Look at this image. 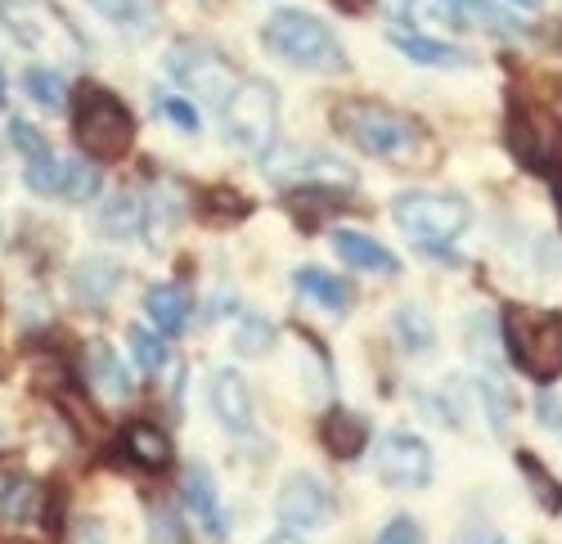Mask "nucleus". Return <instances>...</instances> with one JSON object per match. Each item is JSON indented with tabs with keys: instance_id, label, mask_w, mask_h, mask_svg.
I'll return each mask as SVG.
<instances>
[{
	"instance_id": "14",
	"label": "nucleus",
	"mask_w": 562,
	"mask_h": 544,
	"mask_svg": "<svg viewBox=\"0 0 562 544\" xmlns=\"http://www.w3.org/2000/svg\"><path fill=\"white\" fill-rule=\"evenodd\" d=\"M122 288V265L113 257H86L72 270V297L86 310H104L113 302V293Z\"/></svg>"
},
{
	"instance_id": "5",
	"label": "nucleus",
	"mask_w": 562,
	"mask_h": 544,
	"mask_svg": "<svg viewBox=\"0 0 562 544\" xmlns=\"http://www.w3.org/2000/svg\"><path fill=\"white\" fill-rule=\"evenodd\" d=\"M392 216L396 225L418 239V243H454L468 225H473V207L459 194H428V190H409V194H396L392 203Z\"/></svg>"
},
{
	"instance_id": "25",
	"label": "nucleus",
	"mask_w": 562,
	"mask_h": 544,
	"mask_svg": "<svg viewBox=\"0 0 562 544\" xmlns=\"http://www.w3.org/2000/svg\"><path fill=\"white\" fill-rule=\"evenodd\" d=\"M463 347L482 370H495V360H499V320L491 310H477V315H468L463 320Z\"/></svg>"
},
{
	"instance_id": "7",
	"label": "nucleus",
	"mask_w": 562,
	"mask_h": 544,
	"mask_svg": "<svg viewBox=\"0 0 562 544\" xmlns=\"http://www.w3.org/2000/svg\"><path fill=\"white\" fill-rule=\"evenodd\" d=\"M508 145L522 167L558 171L562 167V122L540 104H518L508 117Z\"/></svg>"
},
{
	"instance_id": "20",
	"label": "nucleus",
	"mask_w": 562,
	"mask_h": 544,
	"mask_svg": "<svg viewBox=\"0 0 562 544\" xmlns=\"http://www.w3.org/2000/svg\"><path fill=\"white\" fill-rule=\"evenodd\" d=\"M293 288L311 302H319L324 310H334V315H347L351 310V288L347 280L329 275V270H319V265H302L297 275H293Z\"/></svg>"
},
{
	"instance_id": "21",
	"label": "nucleus",
	"mask_w": 562,
	"mask_h": 544,
	"mask_svg": "<svg viewBox=\"0 0 562 544\" xmlns=\"http://www.w3.org/2000/svg\"><path fill=\"white\" fill-rule=\"evenodd\" d=\"M477 396H482V415L491 423L495 437H508V423L513 415H518V396H513V387L504 383L499 370H482L477 374Z\"/></svg>"
},
{
	"instance_id": "36",
	"label": "nucleus",
	"mask_w": 562,
	"mask_h": 544,
	"mask_svg": "<svg viewBox=\"0 0 562 544\" xmlns=\"http://www.w3.org/2000/svg\"><path fill=\"white\" fill-rule=\"evenodd\" d=\"M373 544H428V535H424V526H418L414 518H392Z\"/></svg>"
},
{
	"instance_id": "24",
	"label": "nucleus",
	"mask_w": 562,
	"mask_h": 544,
	"mask_svg": "<svg viewBox=\"0 0 562 544\" xmlns=\"http://www.w3.org/2000/svg\"><path fill=\"white\" fill-rule=\"evenodd\" d=\"M184 212H190V194H184V185H176V180H158L154 185V203L145 207V220L154 225L158 235H167V230H176V225L184 220Z\"/></svg>"
},
{
	"instance_id": "34",
	"label": "nucleus",
	"mask_w": 562,
	"mask_h": 544,
	"mask_svg": "<svg viewBox=\"0 0 562 544\" xmlns=\"http://www.w3.org/2000/svg\"><path fill=\"white\" fill-rule=\"evenodd\" d=\"M10 145H14L27 162H36V158L50 154V145H45V135H41L32 122H23V117H14V122H10Z\"/></svg>"
},
{
	"instance_id": "29",
	"label": "nucleus",
	"mask_w": 562,
	"mask_h": 544,
	"mask_svg": "<svg viewBox=\"0 0 562 544\" xmlns=\"http://www.w3.org/2000/svg\"><path fill=\"white\" fill-rule=\"evenodd\" d=\"M23 90H27V100H32L36 109L59 113V109L68 104V81H64L55 68H27V72H23Z\"/></svg>"
},
{
	"instance_id": "12",
	"label": "nucleus",
	"mask_w": 562,
	"mask_h": 544,
	"mask_svg": "<svg viewBox=\"0 0 562 544\" xmlns=\"http://www.w3.org/2000/svg\"><path fill=\"white\" fill-rule=\"evenodd\" d=\"M184 509H190L194 526H199L212 544H221V540L229 535L225 505H221V486H216V477H212L207 464H190V468H184Z\"/></svg>"
},
{
	"instance_id": "15",
	"label": "nucleus",
	"mask_w": 562,
	"mask_h": 544,
	"mask_svg": "<svg viewBox=\"0 0 562 544\" xmlns=\"http://www.w3.org/2000/svg\"><path fill=\"white\" fill-rule=\"evenodd\" d=\"M81 370H86V383L95 387L100 396H131L135 383L126 374V365L117 360V351L109 342H86V355H81Z\"/></svg>"
},
{
	"instance_id": "42",
	"label": "nucleus",
	"mask_w": 562,
	"mask_h": 544,
	"mask_svg": "<svg viewBox=\"0 0 562 544\" xmlns=\"http://www.w3.org/2000/svg\"><path fill=\"white\" fill-rule=\"evenodd\" d=\"M379 10H387L392 19H401V14H409V10H414V0H379Z\"/></svg>"
},
{
	"instance_id": "17",
	"label": "nucleus",
	"mask_w": 562,
	"mask_h": 544,
	"mask_svg": "<svg viewBox=\"0 0 562 544\" xmlns=\"http://www.w3.org/2000/svg\"><path fill=\"white\" fill-rule=\"evenodd\" d=\"M392 45L409 64H424V68H468L473 64V55L459 50V45H441L432 36H418V32H405V27H392Z\"/></svg>"
},
{
	"instance_id": "19",
	"label": "nucleus",
	"mask_w": 562,
	"mask_h": 544,
	"mask_svg": "<svg viewBox=\"0 0 562 544\" xmlns=\"http://www.w3.org/2000/svg\"><path fill=\"white\" fill-rule=\"evenodd\" d=\"M319 437H324V445H329L334 460H356L360 450H369V423L351 410H334L319 423Z\"/></svg>"
},
{
	"instance_id": "9",
	"label": "nucleus",
	"mask_w": 562,
	"mask_h": 544,
	"mask_svg": "<svg viewBox=\"0 0 562 544\" xmlns=\"http://www.w3.org/2000/svg\"><path fill=\"white\" fill-rule=\"evenodd\" d=\"M167 68L184 90H194L203 104H216V109L234 95V86H239V72H234L212 45H176L167 55Z\"/></svg>"
},
{
	"instance_id": "30",
	"label": "nucleus",
	"mask_w": 562,
	"mask_h": 544,
	"mask_svg": "<svg viewBox=\"0 0 562 544\" xmlns=\"http://www.w3.org/2000/svg\"><path fill=\"white\" fill-rule=\"evenodd\" d=\"M270 347H274V325L266 320V315H244V320L234 325V351H239V355L257 360Z\"/></svg>"
},
{
	"instance_id": "11",
	"label": "nucleus",
	"mask_w": 562,
	"mask_h": 544,
	"mask_svg": "<svg viewBox=\"0 0 562 544\" xmlns=\"http://www.w3.org/2000/svg\"><path fill=\"white\" fill-rule=\"evenodd\" d=\"M274 509H279V522H284L289 531H319L334 513V495L319 477L293 473L284 486H279Z\"/></svg>"
},
{
	"instance_id": "2",
	"label": "nucleus",
	"mask_w": 562,
	"mask_h": 544,
	"mask_svg": "<svg viewBox=\"0 0 562 544\" xmlns=\"http://www.w3.org/2000/svg\"><path fill=\"white\" fill-rule=\"evenodd\" d=\"M334 126L360 154H373V158H409L418 149V140H424L405 113L373 104V100H342L334 109Z\"/></svg>"
},
{
	"instance_id": "40",
	"label": "nucleus",
	"mask_w": 562,
	"mask_h": 544,
	"mask_svg": "<svg viewBox=\"0 0 562 544\" xmlns=\"http://www.w3.org/2000/svg\"><path fill=\"white\" fill-rule=\"evenodd\" d=\"M536 419H540V428H549V432H562V396H553V392H540V400H536Z\"/></svg>"
},
{
	"instance_id": "1",
	"label": "nucleus",
	"mask_w": 562,
	"mask_h": 544,
	"mask_svg": "<svg viewBox=\"0 0 562 544\" xmlns=\"http://www.w3.org/2000/svg\"><path fill=\"white\" fill-rule=\"evenodd\" d=\"M261 45L274 59L306 68V72H342L347 68V55L334 41V32L324 27L315 14H302V10H279L261 27Z\"/></svg>"
},
{
	"instance_id": "46",
	"label": "nucleus",
	"mask_w": 562,
	"mask_h": 544,
	"mask_svg": "<svg viewBox=\"0 0 562 544\" xmlns=\"http://www.w3.org/2000/svg\"><path fill=\"white\" fill-rule=\"evenodd\" d=\"M0 544H5V540H0Z\"/></svg>"
},
{
	"instance_id": "31",
	"label": "nucleus",
	"mask_w": 562,
	"mask_h": 544,
	"mask_svg": "<svg viewBox=\"0 0 562 544\" xmlns=\"http://www.w3.org/2000/svg\"><path fill=\"white\" fill-rule=\"evenodd\" d=\"M95 190H100V171H95V162H81V158L64 162L59 199H68V203H86V199H95Z\"/></svg>"
},
{
	"instance_id": "32",
	"label": "nucleus",
	"mask_w": 562,
	"mask_h": 544,
	"mask_svg": "<svg viewBox=\"0 0 562 544\" xmlns=\"http://www.w3.org/2000/svg\"><path fill=\"white\" fill-rule=\"evenodd\" d=\"M109 23H117V27H126V32H149V5L145 0H90Z\"/></svg>"
},
{
	"instance_id": "44",
	"label": "nucleus",
	"mask_w": 562,
	"mask_h": 544,
	"mask_svg": "<svg viewBox=\"0 0 562 544\" xmlns=\"http://www.w3.org/2000/svg\"><path fill=\"white\" fill-rule=\"evenodd\" d=\"M0 100H5V72H0Z\"/></svg>"
},
{
	"instance_id": "27",
	"label": "nucleus",
	"mask_w": 562,
	"mask_h": 544,
	"mask_svg": "<svg viewBox=\"0 0 562 544\" xmlns=\"http://www.w3.org/2000/svg\"><path fill=\"white\" fill-rule=\"evenodd\" d=\"M139 225H145V203H139L135 194H113L100 212V230L109 239H135Z\"/></svg>"
},
{
	"instance_id": "16",
	"label": "nucleus",
	"mask_w": 562,
	"mask_h": 544,
	"mask_svg": "<svg viewBox=\"0 0 562 544\" xmlns=\"http://www.w3.org/2000/svg\"><path fill=\"white\" fill-rule=\"evenodd\" d=\"M334 252L347 261V265H356V270H369V275H383V280H392V275H401V261L373 239V235H360V230H338L334 235Z\"/></svg>"
},
{
	"instance_id": "45",
	"label": "nucleus",
	"mask_w": 562,
	"mask_h": 544,
	"mask_svg": "<svg viewBox=\"0 0 562 544\" xmlns=\"http://www.w3.org/2000/svg\"><path fill=\"white\" fill-rule=\"evenodd\" d=\"M518 5H544V0H518Z\"/></svg>"
},
{
	"instance_id": "13",
	"label": "nucleus",
	"mask_w": 562,
	"mask_h": 544,
	"mask_svg": "<svg viewBox=\"0 0 562 544\" xmlns=\"http://www.w3.org/2000/svg\"><path fill=\"white\" fill-rule=\"evenodd\" d=\"M207 400H212V415L225 432L234 437H248L257 415H252V392L244 383V374H234V370H216L212 374V387H207Z\"/></svg>"
},
{
	"instance_id": "38",
	"label": "nucleus",
	"mask_w": 562,
	"mask_h": 544,
	"mask_svg": "<svg viewBox=\"0 0 562 544\" xmlns=\"http://www.w3.org/2000/svg\"><path fill=\"white\" fill-rule=\"evenodd\" d=\"M450 544H508V540H504L495 526H486V522H463Z\"/></svg>"
},
{
	"instance_id": "41",
	"label": "nucleus",
	"mask_w": 562,
	"mask_h": 544,
	"mask_svg": "<svg viewBox=\"0 0 562 544\" xmlns=\"http://www.w3.org/2000/svg\"><path fill=\"white\" fill-rule=\"evenodd\" d=\"M72 544H113V540H109V531H104L100 522H90V518H86V522H77Z\"/></svg>"
},
{
	"instance_id": "43",
	"label": "nucleus",
	"mask_w": 562,
	"mask_h": 544,
	"mask_svg": "<svg viewBox=\"0 0 562 544\" xmlns=\"http://www.w3.org/2000/svg\"><path fill=\"white\" fill-rule=\"evenodd\" d=\"M266 544H302V540H297V535H289V531H284V535H270V540H266Z\"/></svg>"
},
{
	"instance_id": "28",
	"label": "nucleus",
	"mask_w": 562,
	"mask_h": 544,
	"mask_svg": "<svg viewBox=\"0 0 562 544\" xmlns=\"http://www.w3.org/2000/svg\"><path fill=\"white\" fill-rule=\"evenodd\" d=\"M513 464H518V473L527 477L531 500H536L544 513H558V509H562V486L553 481V473L531 455V450H518V455H513Z\"/></svg>"
},
{
	"instance_id": "39",
	"label": "nucleus",
	"mask_w": 562,
	"mask_h": 544,
	"mask_svg": "<svg viewBox=\"0 0 562 544\" xmlns=\"http://www.w3.org/2000/svg\"><path fill=\"white\" fill-rule=\"evenodd\" d=\"M149 544H180V522H176L167 509H154V522H149Z\"/></svg>"
},
{
	"instance_id": "26",
	"label": "nucleus",
	"mask_w": 562,
	"mask_h": 544,
	"mask_svg": "<svg viewBox=\"0 0 562 544\" xmlns=\"http://www.w3.org/2000/svg\"><path fill=\"white\" fill-rule=\"evenodd\" d=\"M392 329H396L401 347H405V351H414V355H428V351H432V342H437V329H432V320H428V310H424V306H414V302L396 306Z\"/></svg>"
},
{
	"instance_id": "33",
	"label": "nucleus",
	"mask_w": 562,
	"mask_h": 544,
	"mask_svg": "<svg viewBox=\"0 0 562 544\" xmlns=\"http://www.w3.org/2000/svg\"><path fill=\"white\" fill-rule=\"evenodd\" d=\"M126 347H131V355H135V365L145 370V374H158L162 365H167V342L158 338V333H149V329H126Z\"/></svg>"
},
{
	"instance_id": "4",
	"label": "nucleus",
	"mask_w": 562,
	"mask_h": 544,
	"mask_svg": "<svg viewBox=\"0 0 562 544\" xmlns=\"http://www.w3.org/2000/svg\"><path fill=\"white\" fill-rule=\"evenodd\" d=\"M72 140L90 162H117L135 140V117L117 95L90 86V90H81V100H77Z\"/></svg>"
},
{
	"instance_id": "8",
	"label": "nucleus",
	"mask_w": 562,
	"mask_h": 544,
	"mask_svg": "<svg viewBox=\"0 0 562 544\" xmlns=\"http://www.w3.org/2000/svg\"><path fill=\"white\" fill-rule=\"evenodd\" d=\"M373 473L392 490H424L432 481V450L414 432H387L373 441Z\"/></svg>"
},
{
	"instance_id": "35",
	"label": "nucleus",
	"mask_w": 562,
	"mask_h": 544,
	"mask_svg": "<svg viewBox=\"0 0 562 544\" xmlns=\"http://www.w3.org/2000/svg\"><path fill=\"white\" fill-rule=\"evenodd\" d=\"M59 175H64V162H59L55 154L27 162V185H32L36 194H59Z\"/></svg>"
},
{
	"instance_id": "18",
	"label": "nucleus",
	"mask_w": 562,
	"mask_h": 544,
	"mask_svg": "<svg viewBox=\"0 0 562 544\" xmlns=\"http://www.w3.org/2000/svg\"><path fill=\"white\" fill-rule=\"evenodd\" d=\"M145 310L158 333H180L184 325H190V293H184V284H154L149 297H145Z\"/></svg>"
},
{
	"instance_id": "6",
	"label": "nucleus",
	"mask_w": 562,
	"mask_h": 544,
	"mask_svg": "<svg viewBox=\"0 0 562 544\" xmlns=\"http://www.w3.org/2000/svg\"><path fill=\"white\" fill-rule=\"evenodd\" d=\"M221 122H225V140L239 145L248 154H266L279 126V90L270 81H239L234 95L221 104Z\"/></svg>"
},
{
	"instance_id": "22",
	"label": "nucleus",
	"mask_w": 562,
	"mask_h": 544,
	"mask_svg": "<svg viewBox=\"0 0 562 544\" xmlns=\"http://www.w3.org/2000/svg\"><path fill=\"white\" fill-rule=\"evenodd\" d=\"M41 509V486L27 473H0V522H32Z\"/></svg>"
},
{
	"instance_id": "10",
	"label": "nucleus",
	"mask_w": 562,
	"mask_h": 544,
	"mask_svg": "<svg viewBox=\"0 0 562 544\" xmlns=\"http://www.w3.org/2000/svg\"><path fill=\"white\" fill-rule=\"evenodd\" d=\"M261 171L274 185H302V190H338V185H356V171L342 167L338 158L319 154V149H284L270 162H261Z\"/></svg>"
},
{
	"instance_id": "3",
	"label": "nucleus",
	"mask_w": 562,
	"mask_h": 544,
	"mask_svg": "<svg viewBox=\"0 0 562 544\" xmlns=\"http://www.w3.org/2000/svg\"><path fill=\"white\" fill-rule=\"evenodd\" d=\"M504 342L508 355L527 378L553 383L562 374V315L536 310V306H513L504 315Z\"/></svg>"
},
{
	"instance_id": "37",
	"label": "nucleus",
	"mask_w": 562,
	"mask_h": 544,
	"mask_svg": "<svg viewBox=\"0 0 562 544\" xmlns=\"http://www.w3.org/2000/svg\"><path fill=\"white\" fill-rule=\"evenodd\" d=\"M158 113H162V117H171L180 131H199V109H194L190 100L167 95V100H158Z\"/></svg>"
},
{
	"instance_id": "23",
	"label": "nucleus",
	"mask_w": 562,
	"mask_h": 544,
	"mask_svg": "<svg viewBox=\"0 0 562 544\" xmlns=\"http://www.w3.org/2000/svg\"><path fill=\"white\" fill-rule=\"evenodd\" d=\"M126 455H131L139 468L162 473V468H171V441H167V432H158L154 423H131V428H126Z\"/></svg>"
}]
</instances>
